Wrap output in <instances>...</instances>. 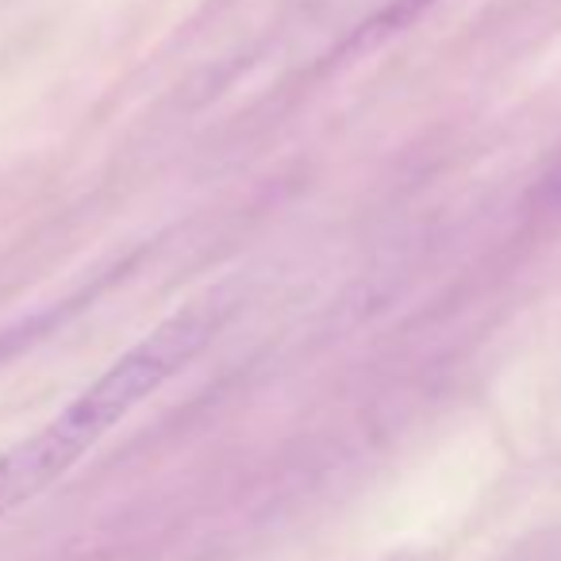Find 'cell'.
I'll use <instances>...</instances> for the list:
<instances>
[{"instance_id":"1","label":"cell","mask_w":561,"mask_h":561,"mask_svg":"<svg viewBox=\"0 0 561 561\" xmlns=\"http://www.w3.org/2000/svg\"><path fill=\"white\" fill-rule=\"evenodd\" d=\"M231 312L234 297H227L224 289L188 300L131 351L119 354L55 420L0 454V519L47 492L62 473H70L112 427H119L142 400L154 397L173 374H181L216 339Z\"/></svg>"}]
</instances>
